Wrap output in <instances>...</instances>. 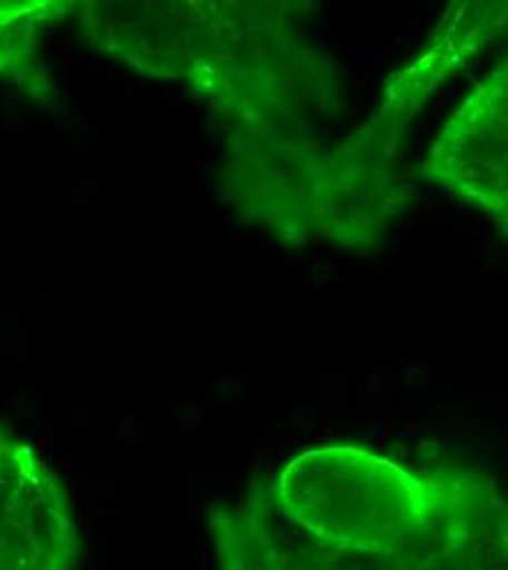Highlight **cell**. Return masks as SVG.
Returning <instances> with one entry per match:
<instances>
[{"instance_id": "4", "label": "cell", "mask_w": 508, "mask_h": 570, "mask_svg": "<svg viewBox=\"0 0 508 570\" xmlns=\"http://www.w3.org/2000/svg\"><path fill=\"white\" fill-rule=\"evenodd\" d=\"M322 158L313 135L226 126V198L237 214L286 244L316 239L313 209Z\"/></svg>"}, {"instance_id": "1", "label": "cell", "mask_w": 508, "mask_h": 570, "mask_svg": "<svg viewBox=\"0 0 508 570\" xmlns=\"http://www.w3.org/2000/svg\"><path fill=\"white\" fill-rule=\"evenodd\" d=\"M507 29L508 2H465L447 11L428 47L392 79L372 119L325 151L313 209L316 239L351 250L381 242L408 203L395 160L404 126L408 128L438 81Z\"/></svg>"}, {"instance_id": "5", "label": "cell", "mask_w": 508, "mask_h": 570, "mask_svg": "<svg viewBox=\"0 0 508 570\" xmlns=\"http://www.w3.org/2000/svg\"><path fill=\"white\" fill-rule=\"evenodd\" d=\"M419 176L491 217L508 237V53L442 124Z\"/></svg>"}, {"instance_id": "2", "label": "cell", "mask_w": 508, "mask_h": 570, "mask_svg": "<svg viewBox=\"0 0 508 570\" xmlns=\"http://www.w3.org/2000/svg\"><path fill=\"white\" fill-rule=\"evenodd\" d=\"M469 472L451 463L412 470L353 443H329L291 456L266 492L281 518L320 542L384 549L432 527Z\"/></svg>"}, {"instance_id": "9", "label": "cell", "mask_w": 508, "mask_h": 570, "mask_svg": "<svg viewBox=\"0 0 508 570\" xmlns=\"http://www.w3.org/2000/svg\"><path fill=\"white\" fill-rule=\"evenodd\" d=\"M209 524L218 549L219 570H266L243 500L216 504Z\"/></svg>"}, {"instance_id": "3", "label": "cell", "mask_w": 508, "mask_h": 570, "mask_svg": "<svg viewBox=\"0 0 508 570\" xmlns=\"http://www.w3.org/2000/svg\"><path fill=\"white\" fill-rule=\"evenodd\" d=\"M187 83L232 128L313 135V119L340 104L331 60L272 2H211Z\"/></svg>"}, {"instance_id": "8", "label": "cell", "mask_w": 508, "mask_h": 570, "mask_svg": "<svg viewBox=\"0 0 508 570\" xmlns=\"http://www.w3.org/2000/svg\"><path fill=\"white\" fill-rule=\"evenodd\" d=\"M67 7L49 0L0 2V79L24 81L40 72L42 33Z\"/></svg>"}, {"instance_id": "6", "label": "cell", "mask_w": 508, "mask_h": 570, "mask_svg": "<svg viewBox=\"0 0 508 570\" xmlns=\"http://www.w3.org/2000/svg\"><path fill=\"white\" fill-rule=\"evenodd\" d=\"M74 556L60 481L29 443L0 432V570H71Z\"/></svg>"}, {"instance_id": "7", "label": "cell", "mask_w": 508, "mask_h": 570, "mask_svg": "<svg viewBox=\"0 0 508 570\" xmlns=\"http://www.w3.org/2000/svg\"><path fill=\"white\" fill-rule=\"evenodd\" d=\"M209 2L97 0L83 2V38L108 58L158 79L187 81L196 67Z\"/></svg>"}]
</instances>
